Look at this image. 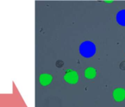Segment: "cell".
Masks as SVG:
<instances>
[{"mask_svg": "<svg viewBox=\"0 0 125 107\" xmlns=\"http://www.w3.org/2000/svg\"><path fill=\"white\" fill-rule=\"evenodd\" d=\"M80 51L82 56H83L84 57L89 58L94 55V53L96 52V47L92 42L85 41L81 44Z\"/></svg>", "mask_w": 125, "mask_h": 107, "instance_id": "1", "label": "cell"}, {"mask_svg": "<svg viewBox=\"0 0 125 107\" xmlns=\"http://www.w3.org/2000/svg\"><path fill=\"white\" fill-rule=\"evenodd\" d=\"M63 78L64 80L70 84H74L79 81V75L77 72L72 70H68Z\"/></svg>", "mask_w": 125, "mask_h": 107, "instance_id": "2", "label": "cell"}, {"mask_svg": "<svg viewBox=\"0 0 125 107\" xmlns=\"http://www.w3.org/2000/svg\"><path fill=\"white\" fill-rule=\"evenodd\" d=\"M113 98L115 101L121 102L125 98V90L123 88H116L113 92Z\"/></svg>", "mask_w": 125, "mask_h": 107, "instance_id": "3", "label": "cell"}, {"mask_svg": "<svg viewBox=\"0 0 125 107\" xmlns=\"http://www.w3.org/2000/svg\"><path fill=\"white\" fill-rule=\"evenodd\" d=\"M52 81V76L50 74L43 73L40 75L39 81H40V83L43 86H46L50 84Z\"/></svg>", "mask_w": 125, "mask_h": 107, "instance_id": "4", "label": "cell"}, {"mask_svg": "<svg viewBox=\"0 0 125 107\" xmlns=\"http://www.w3.org/2000/svg\"><path fill=\"white\" fill-rule=\"evenodd\" d=\"M96 75V70L94 67H88L85 70V77L87 79H94Z\"/></svg>", "mask_w": 125, "mask_h": 107, "instance_id": "5", "label": "cell"}, {"mask_svg": "<svg viewBox=\"0 0 125 107\" xmlns=\"http://www.w3.org/2000/svg\"><path fill=\"white\" fill-rule=\"evenodd\" d=\"M116 21L120 25L125 26V10H121L117 13Z\"/></svg>", "mask_w": 125, "mask_h": 107, "instance_id": "6", "label": "cell"}, {"mask_svg": "<svg viewBox=\"0 0 125 107\" xmlns=\"http://www.w3.org/2000/svg\"><path fill=\"white\" fill-rule=\"evenodd\" d=\"M56 66L57 67H62L63 66V62H62V61H57V63H56Z\"/></svg>", "mask_w": 125, "mask_h": 107, "instance_id": "7", "label": "cell"}, {"mask_svg": "<svg viewBox=\"0 0 125 107\" xmlns=\"http://www.w3.org/2000/svg\"><path fill=\"white\" fill-rule=\"evenodd\" d=\"M120 69L122 70H125V61H122L121 64H120Z\"/></svg>", "mask_w": 125, "mask_h": 107, "instance_id": "8", "label": "cell"}]
</instances>
